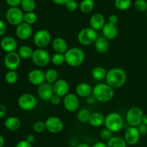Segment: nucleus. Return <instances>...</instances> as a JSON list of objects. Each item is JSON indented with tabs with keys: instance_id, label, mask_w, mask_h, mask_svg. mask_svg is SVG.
Listing matches in <instances>:
<instances>
[{
	"instance_id": "obj_23",
	"label": "nucleus",
	"mask_w": 147,
	"mask_h": 147,
	"mask_svg": "<svg viewBox=\"0 0 147 147\" xmlns=\"http://www.w3.org/2000/svg\"><path fill=\"white\" fill-rule=\"evenodd\" d=\"M76 95L82 98H86L93 93V87L86 82H80L76 87Z\"/></svg>"
},
{
	"instance_id": "obj_5",
	"label": "nucleus",
	"mask_w": 147,
	"mask_h": 147,
	"mask_svg": "<svg viewBox=\"0 0 147 147\" xmlns=\"http://www.w3.org/2000/svg\"><path fill=\"white\" fill-rule=\"evenodd\" d=\"M98 37L97 31L91 27H85L80 30L77 35L78 41L82 46H88L93 44Z\"/></svg>"
},
{
	"instance_id": "obj_48",
	"label": "nucleus",
	"mask_w": 147,
	"mask_h": 147,
	"mask_svg": "<svg viewBox=\"0 0 147 147\" xmlns=\"http://www.w3.org/2000/svg\"><path fill=\"white\" fill-rule=\"evenodd\" d=\"M86 102H87V104H88V105H93V104L97 101L93 95L87 97L86 98Z\"/></svg>"
},
{
	"instance_id": "obj_9",
	"label": "nucleus",
	"mask_w": 147,
	"mask_h": 147,
	"mask_svg": "<svg viewBox=\"0 0 147 147\" xmlns=\"http://www.w3.org/2000/svg\"><path fill=\"white\" fill-rule=\"evenodd\" d=\"M51 34L45 29L39 30L34 33L33 42L39 48H45L51 43Z\"/></svg>"
},
{
	"instance_id": "obj_52",
	"label": "nucleus",
	"mask_w": 147,
	"mask_h": 147,
	"mask_svg": "<svg viewBox=\"0 0 147 147\" xmlns=\"http://www.w3.org/2000/svg\"><path fill=\"white\" fill-rule=\"evenodd\" d=\"M92 147H108L107 144H105L103 141H98V142L95 143Z\"/></svg>"
},
{
	"instance_id": "obj_46",
	"label": "nucleus",
	"mask_w": 147,
	"mask_h": 147,
	"mask_svg": "<svg viewBox=\"0 0 147 147\" xmlns=\"http://www.w3.org/2000/svg\"><path fill=\"white\" fill-rule=\"evenodd\" d=\"M119 22V17L116 14H111L109 17V22L116 24Z\"/></svg>"
},
{
	"instance_id": "obj_1",
	"label": "nucleus",
	"mask_w": 147,
	"mask_h": 147,
	"mask_svg": "<svg viewBox=\"0 0 147 147\" xmlns=\"http://www.w3.org/2000/svg\"><path fill=\"white\" fill-rule=\"evenodd\" d=\"M127 79V74L124 69L119 67L112 68L107 71L106 83L113 89H118L125 84Z\"/></svg>"
},
{
	"instance_id": "obj_41",
	"label": "nucleus",
	"mask_w": 147,
	"mask_h": 147,
	"mask_svg": "<svg viewBox=\"0 0 147 147\" xmlns=\"http://www.w3.org/2000/svg\"><path fill=\"white\" fill-rule=\"evenodd\" d=\"M33 130L36 133H42L46 130L45 123L43 121H37L33 125Z\"/></svg>"
},
{
	"instance_id": "obj_14",
	"label": "nucleus",
	"mask_w": 147,
	"mask_h": 147,
	"mask_svg": "<svg viewBox=\"0 0 147 147\" xmlns=\"http://www.w3.org/2000/svg\"><path fill=\"white\" fill-rule=\"evenodd\" d=\"M37 96L41 100L47 102L50 101L52 97L54 95L53 86L51 84L45 82L37 86Z\"/></svg>"
},
{
	"instance_id": "obj_26",
	"label": "nucleus",
	"mask_w": 147,
	"mask_h": 147,
	"mask_svg": "<svg viewBox=\"0 0 147 147\" xmlns=\"http://www.w3.org/2000/svg\"><path fill=\"white\" fill-rule=\"evenodd\" d=\"M105 117L101 112H94L90 114L88 122L93 127H100L104 124Z\"/></svg>"
},
{
	"instance_id": "obj_20",
	"label": "nucleus",
	"mask_w": 147,
	"mask_h": 147,
	"mask_svg": "<svg viewBox=\"0 0 147 147\" xmlns=\"http://www.w3.org/2000/svg\"><path fill=\"white\" fill-rule=\"evenodd\" d=\"M0 45L2 50L7 52V53L15 51L17 48V40L11 36H6L3 37Z\"/></svg>"
},
{
	"instance_id": "obj_16",
	"label": "nucleus",
	"mask_w": 147,
	"mask_h": 147,
	"mask_svg": "<svg viewBox=\"0 0 147 147\" xmlns=\"http://www.w3.org/2000/svg\"><path fill=\"white\" fill-rule=\"evenodd\" d=\"M141 134L137 127L129 126L125 131L124 139L127 144L129 145H136L140 139Z\"/></svg>"
},
{
	"instance_id": "obj_57",
	"label": "nucleus",
	"mask_w": 147,
	"mask_h": 147,
	"mask_svg": "<svg viewBox=\"0 0 147 147\" xmlns=\"http://www.w3.org/2000/svg\"><path fill=\"white\" fill-rule=\"evenodd\" d=\"M52 1H53V0H52Z\"/></svg>"
},
{
	"instance_id": "obj_24",
	"label": "nucleus",
	"mask_w": 147,
	"mask_h": 147,
	"mask_svg": "<svg viewBox=\"0 0 147 147\" xmlns=\"http://www.w3.org/2000/svg\"><path fill=\"white\" fill-rule=\"evenodd\" d=\"M94 48L97 52L100 53H105L109 50L110 47L109 40L104 37V36H98L93 43Z\"/></svg>"
},
{
	"instance_id": "obj_3",
	"label": "nucleus",
	"mask_w": 147,
	"mask_h": 147,
	"mask_svg": "<svg viewBox=\"0 0 147 147\" xmlns=\"http://www.w3.org/2000/svg\"><path fill=\"white\" fill-rule=\"evenodd\" d=\"M65 63L72 67H77L80 66L86 59L85 52L81 48L73 47L68 48L65 53Z\"/></svg>"
},
{
	"instance_id": "obj_28",
	"label": "nucleus",
	"mask_w": 147,
	"mask_h": 147,
	"mask_svg": "<svg viewBox=\"0 0 147 147\" xmlns=\"http://www.w3.org/2000/svg\"><path fill=\"white\" fill-rule=\"evenodd\" d=\"M95 7L94 0H82L79 4V8L81 12L84 14H89L93 10Z\"/></svg>"
},
{
	"instance_id": "obj_11",
	"label": "nucleus",
	"mask_w": 147,
	"mask_h": 147,
	"mask_svg": "<svg viewBox=\"0 0 147 147\" xmlns=\"http://www.w3.org/2000/svg\"><path fill=\"white\" fill-rule=\"evenodd\" d=\"M46 130L51 133H59L63 131L64 123L58 117L50 116L45 121Z\"/></svg>"
},
{
	"instance_id": "obj_12",
	"label": "nucleus",
	"mask_w": 147,
	"mask_h": 147,
	"mask_svg": "<svg viewBox=\"0 0 147 147\" xmlns=\"http://www.w3.org/2000/svg\"><path fill=\"white\" fill-rule=\"evenodd\" d=\"M63 106L65 109L70 112H74L78 110L80 107L78 96L76 94L68 93L63 97Z\"/></svg>"
},
{
	"instance_id": "obj_32",
	"label": "nucleus",
	"mask_w": 147,
	"mask_h": 147,
	"mask_svg": "<svg viewBox=\"0 0 147 147\" xmlns=\"http://www.w3.org/2000/svg\"><path fill=\"white\" fill-rule=\"evenodd\" d=\"M20 6L23 12H34L36 8L35 0H22Z\"/></svg>"
},
{
	"instance_id": "obj_53",
	"label": "nucleus",
	"mask_w": 147,
	"mask_h": 147,
	"mask_svg": "<svg viewBox=\"0 0 147 147\" xmlns=\"http://www.w3.org/2000/svg\"><path fill=\"white\" fill-rule=\"evenodd\" d=\"M4 145V137L0 135V147H3Z\"/></svg>"
},
{
	"instance_id": "obj_39",
	"label": "nucleus",
	"mask_w": 147,
	"mask_h": 147,
	"mask_svg": "<svg viewBox=\"0 0 147 147\" xmlns=\"http://www.w3.org/2000/svg\"><path fill=\"white\" fill-rule=\"evenodd\" d=\"M100 137L103 141H109L113 137V132L108 128H105L102 129L100 132Z\"/></svg>"
},
{
	"instance_id": "obj_45",
	"label": "nucleus",
	"mask_w": 147,
	"mask_h": 147,
	"mask_svg": "<svg viewBox=\"0 0 147 147\" xmlns=\"http://www.w3.org/2000/svg\"><path fill=\"white\" fill-rule=\"evenodd\" d=\"M15 147H32V144L29 143L27 140H22L17 144Z\"/></svg>"
},
{
	"instance_id": "obj_56",
	"label": "nucleus",
	"mask_w": 147,
	"mask_h": 147,
	"mask_svg": "<svg viewBox=\"0 0 147 147\" xmlns=\"http://www.w3.org/2000/svg\"><path fill=\"white\" fill-rule=\"evenodd\" d=\"M146 17H147V10H146Z\"/></svg>"
},
{
	"instance_id": "obj_35",
	"label": "nucleus",
	"mask_w": 147,
	"mask_h": 147,
	"mask_svg": "<svg viewBox=\"0 0 147 147\" xmlns=\"http://www.w3.org/2000/svg\"><path fill=\"white\" fill-rule=\"evenodd\" d=\"M51 62L53 65L56 66H62L65 63V58L63 53H55L51 56Z\"/></svg>"
},
{
	"instance_id": "obj_33",
	"label": "nucleus",
	"mask_w": 147,
	"mask_h": 147,
	"mask_svg": "<svg viewBox=\"0 0 147 147\" xmlns=\"http://www.w3.org/2000/svg\"><path fill=\"white\" fill-rule=\"evenodd\" d=\"M90 111L86 108H82L78 111L77 119L81 122H88L89 118L90 116Z\"/></svg>"
},
{
	"instance_id": "obj_42",
	"label": "nucleus",
	"mask_w": 147,
	"mask_h": 147,
	"mask_svg": "<svg viewBox=\"0 0 147 147\" xmlns=\"http://www.w3.org/2000/svg\"><path fill=\"white\" fill-rule=\"evenodd\" d=\"M10 7H17L21 4L22 0H5Z\"/></svg>"
},
{
	"instance_id": "obj_2",
	"label": "nucleus",
	"mask_w": 147,
	"mask_h": 147,
	"mask_svg": "<svg viewBox=\"0 0 147 147\" xmlns=\"http://www.w3.org/2000/svg\"><path fill=\"white\" fill-rule=\"evenodd\" d=\"M114 89L107 83H99L93 87L92 95L96 100L100 102H107L111 100L114 97Z\"/></svg>"
},
{
	"instance_id": "obj_4",
	"label": "nucleus",
	"mask_w": 147,
	"mask_h": 147,
	"mask_svg": "<svg viewBox=\"0 0 147 147\" xmlns=\"http://www.w3.org/2000/svg\"><path fill=\"white\" fill-rule=\"evenodd\" d=\"M124 121L121 115L116 112H110L105 117V128H108L113 133L120 131L123 127Z\"/></svg>"
},
{
	"instance_id": "obj_6",
	"label": "nucleus",
	"mask_w": 147,
	"mask_h": 147,
	"mask_svg": "<svg viewBox=\"0 0 147 147\" xmlns=\"http://www.w3.org/2000/svg\"><path fill=\"white\" fill-rule=\"evenodd\" d=\"M31 59L35 66L38 67H45L51 62V56L46 49L37 48L34 50Z\"/></svg>"
},
{
	"instance_id": "obj_49",
	"label": "nucleus",
	"mask_w": 147,
	"mask_h": 147,
	"mask_svg": "<svg viewBox=\"0 0 147 147\" xmlns=\"http://www.w3.org/2000/svg\"><path fill=\"white\" fill-rule=\"evenodd\" d=\"M6 113H7V108L5 105H0V118L5 116Z\"/></svg>"
},
{
	"instance_id": "obj_38",
	"label": "nucleus",
	"mask_w": 147,
	"mask_h": 147,
	"mask_svg": "<svg viewBox=\"0 0 147 147\" xmlns=\"http://www.w3.org/2000/svg\"><path fill=\"white\" fill-rule=\"evenodd\" d=\"M135 10L139 12H146L147 10V1L146 0H136L134 4Z\"/></svg>"
},
{
	"instance_id": "obj_40",
	"label": "nucleus",
	"mask_w": 147,
	"mask_h": 147,
	"mask_svg": "<svg viewBox=\"0 0 147 147\" xmlns=\"http://www.w3.org/2000/svg\"><path fill=\"white\" fill-rule=\"evenodd\" d=\"M65 6L69 12H75L79 8V4L77 0H69Z\"/></svg>"
},
{
	"instance_id": "obj_27",
	"label": "nucleus",
	"mask_w": 147,
	"mask_h": 147,
	"mask_svg": "<svg viewBox=\"0 0 147 147\" xmlns=\"http://www.w3.org/2000/svg\"><path fill=\"white\" fill-rule=\"evenodd\" d=\"M33 52H34V50L32 49V48L29 46H26V45L20 46L17 50V53L20 58L22 59H24V60L32 59Z\"/></svg>"
},
{
	"instance_id": "obj_51",
	"label": "nucleus",
	"mask_w": 147,
	"mask_h": 147,
	"mask_svg": "<svg viewBox=\"0 0 147 147\" xmlns=\"http://www.w3.org/2000/svg\"><path fill=\"white\" fill-rule=\"evenodd\" d=\"M68 1L69 0H53V1L55 3V4L59 6L65 5L66 3H67Z\"/></svg>"
},
{
	"instance_id": "obj_36",
	"label": "nucleus",
	"mask_w": 147,
	"mask_h": 147,
	"mask_svg": "<svg viewBox=\"0 0 147 147\" xmlns=\"http://www.w3.org/2000/svg\"><path fill=\"white\" fill-rule=\"evenodd\" d=\"M4 79H5V82L9 84H14L17 82L18 74L16 71L9 70V71L7 72V74H5Z\"/></svg>"
},
{
	"instance_id": "obj_19",
	"label": "nucleus",
	"mask_w": 147,
	"mask_h": 147,
	"mask_svg": "<svg viewBox=\"0 0 147 147\" xmlns=\"http://www.w3.org/2000/svg\"><path fill=\"white\" fill-rule=\"evenodd\" d=\"M90 26L93 30L98 31L101 30L106 24L105 17L101 13H95L90 17Z\"/></svg>"
},
{
	"instance_id": "obj_30",
	"label": "nucleus",
	"mask_w": 147,
	"mask_h": 147,
	"mask_svg": "<svg viewBox=\"0 0 147 147\" xmlns=\"http://www.w3.org/2000/svg\"><path fill=\"white\" fill-rule=\"evenodd\" d=\"M108 147H127V143L124 138L120 136H113L108 141Z\"/></svg>"
},
{
	"instance_id": "obj_21",
	"label": "nucleus",
	"mask_w": 147,
	"mask_h": 147,
	"mask_svg": "<svg viewBox=\"0 0 147 147\" xmlns=\"http://www.w3.org/2000/svg\"><path fill=\"white\" fill-rule=\"evenodd\" d=\"M102 33H103V36H104L108 40H113L116 38L119 33V30L116 26V24H112L110 22H106L105 24L104 27L102 29Z\"/></svg>"
},
{
	"instance_id": "obj_44",
	"label": "nucleus",
	"mask_w": 147,
	"mask_h": 147,
	"mask_svg": "<svg viewBox=\"0 0 147 147\" xmlns=\"http://www.w3.org/2000/svg\"><path fill=\"white\" fill-rule=\"evenodd\" d=\"M138 129H139V133H140L141 135H147V125L146 124L142 123L137 127Z\"/></svg>"
},
{
	"instance_id": "obj_17",
	"label": "nucleus",
	"mask_w": 147,
	"mask_h": 147,
	"mask_svg": "<svg viewBox=\"0 0 147 147\" xmlns=\"http://www.w3.org/2000/svg\"><path fill=\"white\" fill-rule=\"evenodd\" d=\"M15 33L16 35L19 39L26 40L30 38L32 35V25L23 22L17 26Z\"/></svg>"
},
{
	"instance_id": "obj_10",
	"label": "nucleus",
	"mask_w": 147,
	"mask_h": 147,
	"mask_svg": "<svg viewBox=\"0 0 147 147\" xmlns=\"http://www.w3.org/2000/svg\"><path fill=\"white\" fill-rule=\"evenodd\" d=\"M23 10L17 7H9L6 12V19L7 22L11 25L17 27L24 22Z\"/></svg>"
},
{
	"instance_id": "obj_13",
	"label": "nucleus",
	"mask_w": 147,
	"mask_h": 147,
	"mask_svg": "<svg viewBox=\"0 0 147 147\" xmlns=\"http://www.w3.org/2000/svg\"><path fill=\"white\" fill-rule=\"evenodd\" d=\"M21 58L16 51L10 52L6 54L4 59L5 67L10 71H16L21 63Z\"/></svg>"
},
{
	"instance_id": "obj_22",
	"label": "nucleus",
	"mask_w": 147,
	"mask_h": 147,
	"mask_svg": "<svg viewBox=\"0 0 147 147\" xmlns=\"http://www.w3.org/2000/svg\"><path fill=\"white\" fill-rule=\"evenodd\" d=\"M52 47L55 53H63V54H65V52L68 50V45L67 41L61 37H57L53 39L52 41Z\"/></svg>"
},
{
	"instance_id": "obj_37",
	"label": "nucleus",
	"mask_w": 147,
	"mask_h": 147,
	"mask_svg": "<svg viewBox=\"0 0 147 147\" xmlns=\"http://www.w3.org/2000/svg\"><path fill=\"white\" fill-rule=\"evenodd\" d=\"M37 15L34 12H25L24 14V22L27 24L32 25L35 24L37 21Z\"/></svg>"
},
{
	"instance_id": "obj_55",
	"label": "nucleus",
	"mask_w": 147,
	"mask_h": 147,
	"mask_svg": "<svg viewBox=\"0 0 147 147\" xmlns=\"http://www.w3.org/2000/svg\"><path fill=\"white\" fill-rule=\"evenodd\" d=\"M76 147H90V146L88 145V144H86V143H81V144H79Z\"/></svg>"
},
{
	"instance_id": "obj_43",
	"label": "nucleus",
	"mask_w": 147,
	"mask_h": 147,
	"mask_svg": "<svg viewBox=\"0 0 147 147\" xmlns=\"http://www.w3.org/2000/svg\"><path fill=\"white\" fill-rule=\"evenodd\" d=\"M61 101H62L61 97L58 96V95H55V94H54V95L52 97L51 99H50V102L54 105H58L59 104H60Z\"/></svg>"
},
{
	"instance_id": "obj_31",
	"label": "nucleus",
	"mask_w": 147,
	"mask_h": 147,
	"mask_svg": "<svg viewBox=\"0 0 147 147\" xmlns=\"http://www.w3.org/2000/svg\"><path fill=\"white\" fill-rule=\"evenodd\" d=\"M58 79V72L55 69H49L45 71V82L53 84Z\"/></svg>"
},
{
	"instance_id": "obj_25",
	"label": "nucleus",
	"mask_w": 147,
	"mask_h": 147,
	"mask_svg": "<svg viewBox=\"0 0 147 147\" xmlns=\"http://www.w3.org/2000/svg\"><path fill=\"white\" fill-rule=\"evenodd\" d=\"M21 120L15 116H10L4 121V126L7 129L11 131H15L21 126Z\"/></svg>"
},
{
	"instance_id": "obj_34",
	"label": "nucleus",
	"mask_w": 147,
	"mask_h": 147,
	"mask_svg": "<svg viewBox=\"0 0 147 147\" xmlns=\"http://www.w3.org/2000/svg\"><path fill=\"white\" fill-rule=\"evenodd\" d=\"M131 0H115L114 5L117 10L126 11L131 7Z\"/></svg>"
},
{
	"instance_id": "obj_18",
	"label": "nucleus",
	"mask_w": 147,
	"mask_h": 147,
	"mask_svg": "<svg viewBox=\"0 0 147 147\" xmlns=\"http://www.w3.org/2000/svg\"><path fill=\"white\" fill-rule=\"evenodd\" d=\"M54 93L61 97H64L66 95L69 93L70 84L68 82L64 79H57L53 84Z\"/></svg>"
},
{
	"instance_id": "obj_15",
	"label": "nucleus",
	"mask_w": 147,
	"mask_h": 147,
	"mask_svg": "<svg viewBox=\"0 0 147 147\" xmlns=\"http://www.w3.org/2000/svg\"><path fill=\"white\" fill-rule=\"evenodd\" d=\"M27 78L31 84L38 86L45 82V72L40 69H32L29 72Z\"/></svg>"
},
{
	"instance_id": "obj_54",
	"label": "nucleus",
	"mask_w": 147,
	"mask_h": 147,
	"mask_svg": "<svg viewBox=\"0 0 147 147\" xmlns=\"http://www.w3.org/2000/svg\"><path fill=\"white\" fill-rule=\"evenodd\" d=\"M142 123L147 125V114H144L143 118H142Z\"/></svg>"
},
{
	"instance_id": "obj_50",
	"label": "nucleus",
	"mask_w": 147,
	"mask_h": 147,
	"mask_svg": "<svg viewBox=\"0 0 147 147\" xmlns=\"http://www.w3.org/2000/svg\"><path fill=\"white\" fill-rule=\"evenodd\" d=\"M26 140H27L29 143L32 144L34 142V141H35V136H34L33 134H29V135H27V137H26Z\"/></svg>"
},
{
	"instance_id": "obj_8",
	"label": "nucleus",
	"mask_w": 147,
	"mask_h": 147,
	"mask_svg": "<svg viewBox=\"0 0 147 147\" xmlns=\"http://www.w3.org/2000/svg\"><path fill=\"white\" fill-rule=\"evenodd\" d=\"M38 103L37 97L31 93H24L18 99V105L20 109L24 111L34 110Z\"/></svg>"
},
{
	"instance_id": "obj_29",
	"label": "nucleus",
	"mask_w": 147,
	"mask_h": 147,
	"mask_svg": "<svg viewBox=\"0 0 147 147\" xmlns=\"http://www.w3.org/2000/svg\"><path fill=\"white\" fill-rule=\"evenodd\" d=\"M107 71L103 66H96L91 71V76L95 80L100 81L106 79Z\"/></svg>"
},
{
	"instance_id": "obj_7",
	"label": "nucleus",
	"mask_w": 147,
	"mask_h": 147,
	"mask_svg": "<svg viewBox=\"0 0 147 147\" xmlns=\"http://www.w3.org/2000/svg\"><path fill=\"white\" fill-rule=\"evenodd\" d=\"M144 112L139 107H131L128 110L126 115V120L130 126L138 127L142 123Z\"/></svg>"
},
{
	"instance_id": "obj_47",
	"label": "nucleus",
	"mask_w": 147,
	"mask_h": 147,
	"mask_svg": "<svg viewBox=\"0 0 147 147\" xmlns=\"http://www.w3.org/2000/svg\"><path fill=\"white\" fill-rule=\"evenodd\" d=\"M7 30V25L3 20H0V36H2Z\"/></svg>"
}]
</instances>
